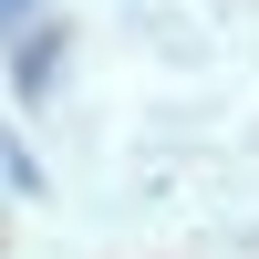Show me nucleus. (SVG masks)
<instances>
[{
    "instance_id": "nucleus-2",
    "label": "nucleus",
    "mask_w": 259,
    "mask_h": 259,
    "mask_svg": "<svg viewBox=\"0 0 259 259\" xmlns=\"http://www.w3.org/2000/svg\"><path fill=\"white\" fill-rule=\"evenodd\" d=\"M21 11H31V0H0V31H21Z\"/></svg>"
},
{
    "instance_id": "nucleus-3",
    "label": "nucleus",
    "mask_w": 259,
    "mask_h": 259,
    "mask_svg": "<svg viewBox=\"0 0 259 259\" xmlns=\"http://www.w3.org/2000/svg\"><path fill=\"white\" fill-rule=\"evenodd\" d=\"M0 166H11V156H0Z\"/></svg>"
},
{
    "instance_id": "nucleus-1",
    "label": "nucleus",
    "mask_w": 259,
    "mask_h": 259,
    "mask_svg": "<svg viewBox=\"0 0 259 259\" xmlns=\"http://www.w3.org/2000/svg\"><path fill=\"white\" fill-rule=\"evenodd\" d=\"M52 62H62V31H41V41H21V94H41V83H52Z\"/></svg>"
}]
</instances>
